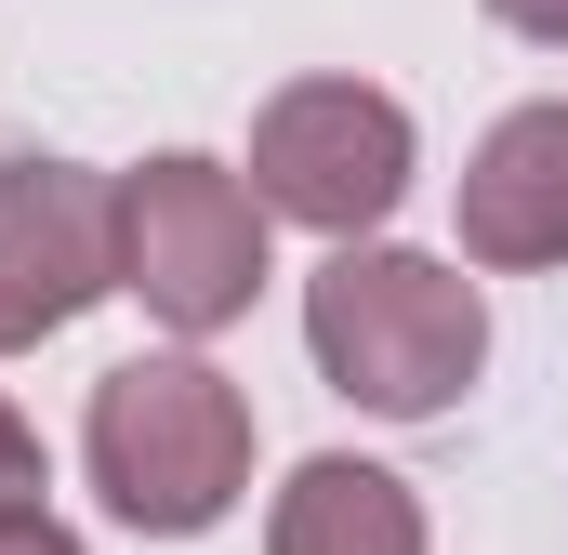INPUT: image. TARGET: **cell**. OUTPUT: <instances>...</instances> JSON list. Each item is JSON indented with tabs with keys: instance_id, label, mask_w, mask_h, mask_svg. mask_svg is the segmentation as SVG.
Instances as JSON below:
<instances>
[{
	"instance_id": "obj_6",
	"label": "cell",
	"mask_w": 568,
	"mask_h": 555,
	"mask_svg": "<svg viewBox=\"0 0 568 555\" xmlns=\"http://www.w3.org/2000/svg\"><path fill=\"white\" fill-rule=\"evenodd\" d=\"M463 252L503 278L568 265V93L489 120V145L463 159Z\"/></svg>"
},
{
	"instance_id": "obj_10",
	"label": "cell",
	"mask_w": 568,
	"mask_h": 555,
	"mask_svg": "<svg viewBox=\"0 0 568 555\" xmlns=\"http://www.w3.org/2000/svg\"><path fill=\"white\" fill-rule=\"evenodd\" d=\"M0 555H80V529H53V516H13V529H0Z\"/></svg>"
},
{
	"instance_id": "obj_9",
	"label": "cell",
	"mask_w": 568,
	"mask_h": 555,
	"mask_svg": "<svg viewBox=\"0 0 568 555\" xmlns=\"http://www.w3.org/2000/svg\"><path fill=\"white\" fill-rule=\"evenodd\" d=\"M489 13H503L516 40H568V0H489Z\"/></svg>"
},
{
	"instance_id": "obj_1",
	"label": "cell",
	"mask_w": 568,
	"mask_h": 555,
	"mask_svg": "<svg viewBox=\"0 0 568 555\" xmlns=\"http://www.w3.org/2000/svg\"><path fill=\"white\" fill-rule=\"evenodd\" d=\"M304 344L331 371V397H357L371 423H436L476 371H489V304L476 278L436 265V252H331L304 278Z\"/></svg>"
},
{
	"instance_id": "obj_8",
	"label": "cell",
	"mask_w": 568,
	"mask_h": 555,
	"mask_svg": "<svg viewBox=\"0 0 568 555\" xmlns=\"http://www.w3.org/2000/svg\"><path fill=\"white\" fill-rule=\"evenodd\" d=\"M40 490H53V476H40V436L13 423V397H0V529H13V516H40Z\"/></svg>"
},
{
	"instance_id": "obj_7",
	"label": "cell",
	"mask_w": 568,
	"mask_h": 555,
	"mask_svg": "<svg viewBox=\"0 0 568 555\" xmlns=\"http://www.w3.org/2000/svg\"><path fill=\"white\" fill-rule=\"evenodd\" d=\"M265 555H424V490L384 476V463H291L278 516H265Z\"/></svg>"
},
{
	"instance_id": "obj_4",
	"label": "cell",
	"mask_w": 568,
	"mask_h": 555,
	"mask_svg": "<svg viewBox=\"0 0 568 555\" xmlns=\"http://www.w3.org/2000/svg\"><path fill=\"white\" fill-rule=\"evenodd\" d=\"M252 199L278 225H317L331 252H357L410 199V107L371 80H291L252 120Z\"/></svg>"
},
{
	"instance_id": "obj_2",
	"label": "cell",
	"mask_w": 568,
	"mask_h": 555,
	"mask_svg": "<svg viewBox=\"0 0 568 555\" xmlns=\"http://www.w3.org/2000/svg\"><path fill=\"white\" fill-rule=\"evenodd\" d=\"M80 463L106 490V516L145 543H199L239 516L252 490V397L212 357H120L80 411Z\"/></svg>"
},
{
	"instance_id": "obj_3",
	"label": "cell",
	"mask_w": 568,
	"mask_h": 555,
	"mask_svg": "<svg viewBox=\"0 0 568 555\" xmlns=\"http://www.w3.org/2000/svg\"><path fill=\"white\" fill-rule=\"evenodd\" d=\"M120 291L159 331H185V344L252 317V291H265V199L225 159H199V145L120 172Z\"/></svg>"
},
{
	"instance_id": "obj_5",
	"label": "cell",
	"mask_w": 568,
	"mask_h": 555,
	"mask_svg": "<svg viewBox=\"0 0 568 555\" xmlns=\"http://www.w3.org/2000/svg\"><path fill=\"white\" fill-rule=\"evenodd\" d=\"M120 291V185L80 159H0V357L53 344Z\"/></svg>"
}]
</instances>
